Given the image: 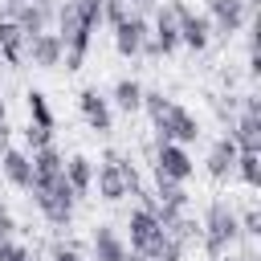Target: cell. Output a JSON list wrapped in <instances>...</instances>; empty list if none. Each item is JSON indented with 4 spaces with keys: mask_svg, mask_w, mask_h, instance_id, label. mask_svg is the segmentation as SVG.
Segmentation results:
<instances>
[{
    "mask_svg": "<svg viewBox=\"0 0 261 261\" xmlns=\"http://www.w3.org/2000/svg\"><path fill=\"white\" fill-rule=\"evenodd\" d=\"M167 4H171V12H175V24H179V45H184L188 53H204V49L212 45V24H208V16L196 12V8L184 4V0H167Z\"/></svg>",
    "mask_w": 261,
    "mask_h": 261,
    "instance_id": "obj_6",
    "label": "cell"
},
{
    "mask_svg": "<svg viewBox=\"0 0 261 261\" xmlns=\"http://www.w3.org/2000/svg\"><path fill=\"white\" fill-rule=\"evenodd\" d=\"M114 163H118V171H122V184H126V196H135V192H143V175H139V167H135V159H130L126 151H114Z\"/></svg>",
    "mask_w": 261,
    "mask_h": 261,
    "instance_id": "obj_26",
    "label": "cell"
},
{
    "mask_svg": "<svg viewBox=\"0 0 261 261\" xmlns=\"http://www.w3.org/2000/svg\"><path fill=\"white\" fill-rule=\"evenodd\" d=\"M24 106H29V122H37V126H49V130H53V106H49L45 90H29V94H24Z\"/></svg>",
    "mask_w": 261,
    "mask_h": 261,
    "instance_id": "obj_22",
    "label": "cell"
},
{
    "mask_svg": "<svg viewBox=\"0 0 261 261\" xmlns=\"http://www.w3.org/2000/svg\"><path fill=\"white\" fill-rule=\"evenodd\" d=\"M77 110H82V122L94 135H110L114 130V106H110V98L98 94V86H86L77 94Z\"/></svg>",
    "mask_w": 261,
    "mask_h": 261,
    "instance_id": "obj_8",
    "label": "cell"
},
{
    "mask_svg": "<svg viewBox=\"0 0 261 261\" xmlns=\"http://www.w3.org/2000/svg\"><path fill=\"white\" fill-rule=\"evenodd\" d=\"M61 53H65V45H61V37L49 33V29L24 41V61H29L33 69H57V65H61Z\"/></svg>",
    "mask_w": 261,
    "mask_h": 261,
    "instance_id": "obj_10",
    "label": "cell"
},
{
    "mask_svg": "<svg viewBox=\"0 0 261 261\" xmlns=\"http://www.w3.org/2000/svg\"><path fill=\"white\" fill-rule=\"evenodd\" d=\"M151 130H155V143H179V147H188V143L200 139V118L188 106L171 102V110L159 122H151Z\"/></svg>",
    "mask_w": 261,
    "mask_h": 261,
    "instance_id": "obj_5",
    "label": "cell"
},
{
    "mask_svg": "<svg viewBox=\"0 0 261 261\" xmlns=\"http://www.w3.org/2000/svg\"><path fill=\"white\" fill-rule=\"evenodd\" d=\"M228 139L237 143V151H261V114H232Z\"/></svg>",
    "mask_w": 261,
    "mask_h": 261,
    "instance_id": "obj_17",
    "label": "cell"
},
{
    "mask_svg": "<svg viewBox=\"0 0 261 261\" xmlns=\"http://www.w3.org/2000/svg\"><path fill=\"white\" fill-rule=\"evenodd\" d=\"M151 33V16H139V12H126L122 24H114V53L118 57H139L143 53V41Z\"/></svg>",
    "mask_w": 261,
    "mask_h": 261,
    "instance_id": "obj_9",
    "label": "cell"
},
{
    "mask_svg": "<svg viewBox=\"0 0 261 261\" xmlns=\"http://www.w3.org/2000/svg\"><path fill=\"white\" fill-rule=\"evenodd\" d=\"M200 245L208 257H224L241 245V224H237V208L228 200H212L204 208V220H200Z\"/></svg>",
    "mask_w": 261,
    "mask_h": 261,
    "instance_id": "obj_2",
    "label": "cell"
},
{
    "mask_svg": "<svg viewBox=\"0 0 261 261\" xmlns=\"http://www.w3.org/2000/svg\"><path fill=\"white\" fill-rule=\"evenodd\" d=\"M237 224H241V241H257L261 237V212L249 204L245 212H237Z\"/></svg>",
    "mask_w": 261,
    "mask_h": 261,
    "instance_id": "obj_27",
    "label": "cell"
},
{
    "mask_svg": "<svg viewBox=\"0 0 261 261\" xmlns=\"http://www.w3.org/2000/svg\"><path fill=\"white\" fill-rule=\"evenodd\" d=\"M61 171H65L69 188L77 192V200H82V196H86V192L94 188V159H86V155H69Z\"/></svg>",
    "mask_w": 261,
    "mask_h": 261,
    "instance_id": "obj_19",
    "label": "cell"
},
{
    "mask_svg": "<svg viewBox=\"0 0 261 261\" xmlns=\"http://www.w3.org/2000/svg\"><path fill=\"white\" fill-rule=\"evenodd\" d=\"M151 37L159 41L163 57H171V53L179 49V24H175V12H171L167 0H159V8L151 12Z\"/></svg>",
    "mask_w": 261,
    "mask_h": 261,
    "instance_id": "obj_15",
    "label": "cell"
},
{
    "mask_svg": "<svg viewBox=\"0 0 261 261\" xmlns=\"http://www.w3.org/2000/svg\"><path fill=\"white\" fill-rule=\"evenodd\" d=\"M8 237H16V216L0 204V241H8Z\"/></svg>",
    "mask_w": 261,
    "mask_h": 261,
    "instance_id": "obj_34",
    "label": "cell"
},
{
    "mask_svg": "<svg viewBox=\"0 0 261 261\" xmlns=\"http://www.w3.org/2000/svg\"><path fill=\"white\" fill-rule=\"evenodd\" d=\"M245 4H257V0H245Z\"/></svg>",
    "mask_w": 261,
    "mask_h": 261,
    "instance_id": "obj_40",
    "label": "cell"
},
{
    "mask_svg": "<svg viewBox=\"0 0 261 261\" xmlns=\"http://www.w3.org/2000/svg\"><path fill=\"white\" fill-rule=\"evenodd\" d=\"M151 171H159V175H167V179H175V184H188L192 171H196V163H192L188 147H179V143H155V151H151Z\"/></svg>",
    "mask_w": 261,
    "mask_h": 261,
    "instance_id": "obj_7",
    "label": "cell"
},
{
    "mask_svg": "<svg viewBox=\"0 0 261 261\" xmlns=\"http://www.w3.org/2000/svg\"><path fill=\"white\" fill-rule=\"evenodd\" d=\"M241 110H245V114H261V98H257V94H245V98H241Z\"/></svg>",
    "mask_w": 261,
    "mask_h": 261,
    "instance_id": "obj_35",
    "label": "cell"
},
{
    "mask_svg": "<svg viewBox=\"0 0 261 261\" xmlns=\"http://www.w3.org/2000/svg\"><path fill=\"white\" fill-rule=\"evenodd\" d=\"M184 257H188V245H179L175 237H167V241H163V249L155 253V261H184Z\"/></svg>",
    "mask_w": 261,
    "mask_h": 261,
    "instance_id": "obj_33",
    "label": "cell"
},
{
    "mask_svg": "<svg viewBox=\"0 0 261 261\" xmlns=\"http://www.w3.org/2000/svg\"><path fill=\"white\" fill-rule=\"evenodd\" d=\"M49 261H86V253H82V245H73V241H53Z\"/></svg>",
    "mask_w": 261,
    "mask_h": 261,
    "instance_id": "obj_29",
    "label": "cell"
},
{
    "mask_svg": "<svg viewBox=\"0 0 261 261\" xmlns=\"http://www.w3.org/2000/svg\"><path fill=\"white\" fill-rule=\"evenodd\" d=\"M8 147H12V126H8V122H0V155H4Z\"/></svg>",
    "mask_w": 261,
    "mask_h": 261,
    "instance_id": "obj_36",
    "label": "cell"
},
{
    "mask_svg": "<svg viewBox=\"0 0 261 261\" xmlns=\"http://www.w3.org/2000/svg\"><path fill=\"white\" fill-rule=\"evenodd\" d=\"M126 12H130V8H126V0H102V24H110V29H114V24H122V20H126Z\"/></svg>",
    "mask_w": 261,
    "mask_h": 261,
    "instance_id": "obj_30",
    "label": "cell"
},
{
    "mask_svg": "<svg viewBox=\"0 0 261 261\" xmlns=\"http://www.w3.org/2000/svg\"><path fill=\"white\" fill-rule=\"evenodd\" d=\"M24 33L16 29V20H8V16H0V57H4V65H20L24 61Z\"/></svg>",
    "mask_w": 261,
    "mask_h": 261,
    "instance_id": "obj_18",
    "label": "cell"
},
{
    "mask_svg": "<svg viewBox=\"0 0 261 261\" xmlns=\"http://www.w3.org/2000/svg\"><path fill=\"white\" fill-rule=\"evenodd\" d=\"M110 102H114V110L135 114V110H139V102H143V86H139L135 77H118V82H114V90H110Z\"/></svg>",
    "mask_w": 261,
    "mask_h": 261,
    "instance_id": "obj_20",
    "label": "cell"
},
{
    "mask_svg": "<svg viewBox=\"0 0 261 261\" xmlns=\"http://www.w3.org/2000/svg\"><path fill=\"white\" fill-rule=\"evenodd\" d=\"M163 228H167V237H175L179 245H196V241H200V220H192L188 212L171 216V220H167Z\"/></svg>",
    "mask_w": 261,
    "mask_h": 261,
    "instance_id": "obj_24",
    "label": "cell"
},
{
    "mask_svg": "<svg viewBox=\"0 0 261 261\" xmlns=\"http://www.w3.org/2000/svg\"><path fill=\"white\" fill-rule=\"evenodd\" d=\"M94 188H98V200L106 204H118L126 196V184H122V171L114 163V151H102V163L94 167Z\"/></svg>",
    "mask_w": 261,
    "mask_h": 261,
    "instance_id": "obj_12",
    "label": "cell"
},
{
    "mask_svg": "<svg viewBox=\"0 0 261 261\" xmlns=\"http://www.w3.org/2000/svg\"><path fill=\"white\" fill-rule=\"evenodd\" d=\"M232 175H241L245 188H261V151H241Z\"/></svg>",
    "mask_w": 261,
    "mask_h": 261,
    "instance_id": "obj_21",
    "label": "cell"
},
{
    "mask_svg": "<svg viewBox=\"0 0 261 261\" xmlns=\"http://www.w3.org/2000/svg\"><path fill=\"white\" fill-rule=\"evenodd\" d=\"M0 175H4L12 188L29 192V188H33V155L20 151V147H8V151L0 155Z\"/></svg>",
    "mask_w": 261,
    "mask_h": 261,
    "instance_id": "obj_16",
    "label": "cell"
},
{
    "mask_svg": "<svg viewBox=\"0 0 261 261\" xmlns=\"http://www.w3.org/2000/svg\"><path fill=\"white\" fill-rule=\"evenodd\" d=\"M237 155H241V151H237V143H232L228 135H220V139L208 147V155H204V171H208V179H216V184H220V179H228V175H232V167H237Z\"/></svg>",
    "mask_w": 261,
    "mask_h": 261,
    "instance_id": "obj_14",
    "label": "cell"
},
{
    "mask_svg": "<svg viewBox=\"0 0 261 261\" xmlns=\"http://www.w3.org/2000/svg\"><path fill=\"white\" fill-rule=\"evenodd\" d=\"M0 69H4V57H0Z\"/></svg>",
    "mask_w": 261,
    "mask_h": 261,
    "instance_id": "obj_39",
    "label": "cell"
},
{
    "mask_svg": "<svg viewBox=\"0 0 261 261\" xmlns=\"http://www.w3.org/2000/svg\"><path fill=\"white\" fill-rule=\"evenodd\" d=\"M171 102H175V98H167L163 90H143V102H139V110H143L151 122H159V118L171 110Z\"/></svg>",
    "mask_w": 261,
    "mask_h": 261,
    "instance_id": "obj_25",
    "label": "cell"
},
{
    "mask_svg": "<svg viewBox=\"0 0 261 261\" xmlns=\"http://www.w3.org/2000/svg\"><path fill=\"white\" fill-rule=\"evenodd\" d=\"M0 261H37V257H33L20 241H12V237H8V241H0Z\"/></svg>",
    "mask_w": 261,
    "mask_h": 261,
    "instance_id": "obj_31",
    "label": "cell"
},
{
    "mask_svg": "<svg viewBox=\"0 0 261 261\" xmlns=\"http://www.w3.org/2000/svg\"><path fill=\"white\" fill-rule=\"evenodd\" d=\"M73 8H77V16H82L86 29H98L102 24V0H73Z\"/></svg>",
    "mask_w": 261,
    "mask_h": 261,
    "instance_id": "obj_28",
    "label": "cell"
},
{
    "mask_svg": "<svg viewBox=\"0 0 261 261\" xmlns=\"http://www.w3.org/2000/svg\"><path fill=\"white\" fill-rule=\"evenodd\" d=\"M61 167H65V155H61V151H57L53 143H49V147H37V151H33V175H57Z\"/></svg>",
    "mask_w": 261,
    "mask_h": 261,
    "instance_id": "obj_23",
    "label": "cell"
},
{
    "mask_svg": "<svg viewBox=\"0 0 261 261\" xmlns=\"http://www.w3.org/2000/svg\"><path fill=\"white\" fill-rule=\"evenodd\" d=\"M126 249L130 253H139V257H147V261H155V253L163 249V241H167V228L159 224V216L151 212V208H130V216H126Z\"/></svg>",
    "mask_w": 261,
    "mask_h": 261,
    "instance_id": "obj_3",
    "label": "cell"
},
{
    "mask_svg": "<svg viewBox=\"0 0 261 261\" xmlns=\"http://www.w3.org/2000/svg\"><path fill=\"white\" fill-rule=\"evenodd\" d=\"M208 24H212V37L220 41H232L237 33H245V24L253 20V4L245 0H208Z\"/></svg>",
    "mask_w": 261,
    "mask_h": 261,
    "instance_id": "obj_4",
    "label": "cell"
},
{
    "mask_svg": "<svg viewBox=\"0 0 261 261\" xmlns=\"http://www.w3.org/2000/svg\"><path fill=\"white\" fill-rule=\"evenodd\" d=\"M33 204L41 208V216L53 224V228H69L73 220V208H77V192L69 188L65 171L57 175H33Z\"/></svg>",
    "mask_w": 261,
    "mask_h": 261,
    "instance_id": "obj_1",
    "label": "cell"
},
{
    "mask_svg": "<svg viewBox=\"0 0 261 261\" xmlns=\"http://www.w3.org/2000/svg\"><path fill=\"white\" fill-rule=\"evenodd\" d=\"M53 12H57V0H29V4H20L8 20H16V29H20L24 37H37V33H45V29L53 24Z\"/></svg>",
    "mask_w": 261,
    "mask_h": 261,
    "instance_id": "obj_11",
    "label": "cell"
},
{
    "mask_svg": "<svg viewBox=\"0 0 261 261\" xmlns=\"http://www.w3.org/2000/svg\"><path fill=\"white\" fill-rule=\"evenodd\" d=\"M122 261H147V257H139V253H130V249H126V257H122Z\"/></svg>",
    "mask_w": 261,
    "mask_h": 261,
    "instance_id": "obj_38",
    "label": "cell"
},
{
    "mask_svg": "<svg viewBox=\"0 0 261 261\" xmlns=\"http://www.w3.org/2000/svg\"><path fill=\"white\" fill-rule=\"evenodd\" d=\"M24 143H29L33 151H37V147H49V143H53V130H49V126L29 122V126H24Z\"/></svg>",
    "mask_w": 261,
    "mask_h": 261,
    "instance_id": "obj_32",
    "label": "cell"
},
{
    "mask_svg": "<svg viewBox=\"0 0 261 261\" xmlns=\"http://www.w3.org/2000/svg\"><path fill=\"white\" fill-rule=\"evenodd\" d=\"M0 122H8V102L0 98Z\"/></svg>",
    "mask_w": 261,
    "mask_h": 261,
    "instance_id": "obj_37",
    "label": "cell"
},
{
    "mask_svg": "<svg viewBox=\"0 0 261 261\" xmlns=\"http://www.w3.org/2000/svg\"><path fill=\"white\" fill-rule=\"evenodd\" d=\"M126 257V241L118 237L114 224H94L90 232V257L86 261H122Z\"/></svg>",
    "mask_w": 261,
    "mask_h": 261,
    "instance_id": "obj_13",
    "label": "cell"
}]
</instances>
